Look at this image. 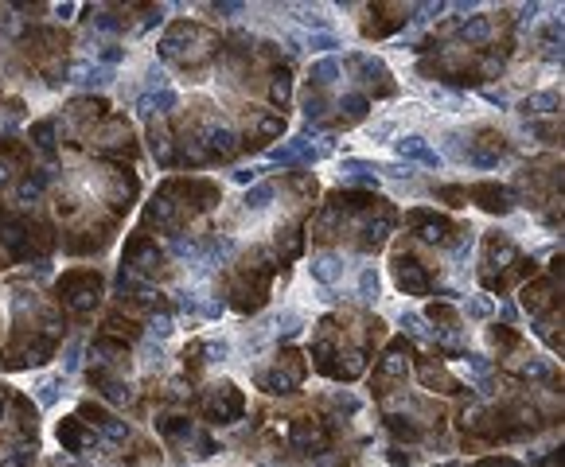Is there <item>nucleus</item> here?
Instances as JSON below:
<instances>
[{
  "label": "nucleus",
  "mask_w": 565,
  "mask_h": 467,
  "mask_svg": "<svg viewBox=\"0 0 565 467\" xmlns=\"http://www.w3.org/2000/svg\"><path fill=\"white\" fill-rule=\"evenodd\" d=\"M324 148H312V144L304 141V136H292L285 144H273L269 156H265V164H281V168H292V164H316V160H324Z\"/></svg>",
  "instance_id": "1"
},
{
  "label": "nucleus",
  "mask_w": 565,
  "mask_h": 467,
  "mask_svg": "<svg viewBox=\"0 0 565 467\" xmlns=\"http://www.w3.org/2000/svg\"><path fill=\"white\" fill-rule=\"evenodd\" d=\"M394 152L402 164H425V168H445V156L437 152V148H429V141L425 136H417V132H409V136H397L394 141Z\"/></svg>",
  "instance_id": "2"
},
{
  "label": "nucleus",
  "mask_w": 565,
  "mask_h": 467,
  "mask_svg": "<svg viewBox=\"0 0 565 467\" xmlns=\"http://www.w3.org/2000/svg\"><path fill=\"white\" fill-rule=\"evenodd\" d=\"M308 273H312V280L316 285H324V288H332V285H339L343 280V273H347V261H343V253H312V261H308Z\"/></svg>",
  "instance_id": "3"
},
{
  "label": "nucleus",
  "mask_w": 565,
  "mask_h": 467,
  "mask_svg": "<svg viewBox=\"0 0 565 467\" xmlns=\"http://www.w3.org/2000/svg\"><path fill=\"white\" fill-rule=\"evenodd\" d=\"M113 78H117V71L102 67V62H78L74 67V82L86 86V90H106V86H113Z\"/></svg>",
  "instance_id": "4"
},
{
  "label": "nucleus",
  "mask_w": 565,
  "mask_h": 467,
  "mask_svg": "<svg viewBox=\"0 0 565 467\" xmlns=\"http://www.w3.org/2000/svg\"><path fill=\"white\" fill-rule=\"evenodd\" d=\"M180 106V97H176V90H145V94L137 97V113L141 117H148V113H168V109Z\"/></svg>",
  "instance_id": "5"
},
{
  "label": "nucleus",
  "mask_w": 565,
  "mask_h": 467,
  "mask_svg": "<svg viewBox=\"0 0 565 467\" xmlns=\"http://www.w3.org/2000/svg\"><path fill=\"white\" fill-rule=\"evenodd\" d=\"M62 385H67V378L62 374H43V378H36V401L39 409H55L62 401Z\"/></svg>",
  "instance_id": "6"
},
{
  "label": "nucleus",
  "mask_w": 565,
  "mask_h": 467,
  "mask_svg": "<svg viewBox=\"0 0 565 467\" xmlns=\"http://www.w3.org/2000/svg\"><path fill=\"white\" fill-rule=\"evenodd\" d=\"M378 296H382L378 265H362V269H359V300H362V304H378Z\"/></svg>",
  "instance_id": "7"
},
{
  "label": "nucleus",
  "mask_w": 565,
  "mask_h": 467,
  "mask_svg": "<svg viewBox=\"0 0 565 467\" xmlns=\"http://www.w3.org/2000/svg\"><path fill=\"white\" fill-rule=\"evenodd\" d=\"M562 109V97H557V90H542V94H530L522 106H518V113L522 117H530V113H557Z\"/></svg>",
  "instance_id": "8"
},
{
  "label": "nucleus",
  "mask_w": 565,
  "mask_h": 467,
  "mask_svg": "<svg viewBox=\"0 0 565 467\" xmlns=\"http://www.w3.org/2000/svg\"><path fill=\"white\" fill-rule=\"evenodd\" d=\"M457 370L464 374L468 382H483V378L492 374V359H487V355H468V359L457 362Z\"/></svg>",
  "instance_id": "9"
},
{
  "label": "nucleus",
  "mask_w": 565,
  "mask_h": 467,
  "mask_svg": "<svg viewBox=\"0 0 565 467\" xmlns=\"http://www.w3.org/2000/svg\"><path fill=\"white\" fill-rule=\"evenodd\" d=\"M273 199H277L273 183H253V187H246V211H265Z\"/></svg>",
  "instance_id": "10"
},
{
  "label": "nucleus",
  "mask_w": 565,
  "mask_h": 467,
  "mask_svg": "<svg viewBox=\"0 0 565 467\" xmlns=\"http://www.w3.org/2000/svg\"><path fill=\"white\" fill-rule=\"evenodd\" d=\"M199 250H203L207 265H215V261H227L230 253H234V241L230 238H207V241H199Z\"/></svg>",
  "instance_id": "11"
},
{
  "label": "nucleus",
  "mask_w": 565,
  "mask_h": 467,
  "mask_svg": "<svg viewBox=\"0 0 565 467\" xmlns=\"http://www.w3.org/2000/svg\"><path fill=\"white\" fill-rule=\"evenodd\" d=\"M82 370V339H71L67 347H62V378H71V374Z\"/></svg>",
  "instance_id": "12"
},
{
  "label": "nucleus",
  "mask_w": 565,
  "mask_h": 467,
  "mask_svg": "<svg viewBox=\"0 0 565 467\" xmlns=\"http://www.w3.org/2000/svg\"><path fill=\"white\" fill-rule=\"evenodd\" d=\"M304 47H312L316 55H327V51L343 47V43H339L336 32H308V36H304Z\"/></svg>",
  "instance_id": "13"
},
{
  "label": "nucleus",
  "mask_w": 565,
  "mask_h": 467,
  "mask_svg": "<svg viewBox=\"0 0 565 467\" xmlns=\"http://www.w3.org/2000/svg\"><path fill=\"white\" fill-rule=\"evenodd\" d=\"M464 315H468V320H492L495 315L492 296H468L464 300Z\"/></svg>",
  "instance_id": "14"
},
{
  "label": "nucleus",
  "mask_w": 565,
  "mask_h": 467,
  "mask_svg": "<svg viewBox=\"0 0 565 467\" xmlns=\"http://www.w3.org/2000/svg\"><path fill=\"white\" fill-rule=\"evenodd\" d=\"M141 366H145V370H160V366H164V347L152 343V339H145V343H141Z\"/></svg>",
  "instance_id": "15"
},
{
  "label": "nucleus",
  "mask_w": 565,
  "mask_h": 467,
  "mask_svg": "<svg viewBox=\"0 0 565 467\" xmlns=\"http://www.w3.org/2000/svg\"><path fill=\"white\" fill-rule=\"evenodd\" d=\"M312 78H316L320 86H332V82L339 78V59H320V62L312 67Z\"/></svg>",
  "instance_id": "16"
},
{
  "label": "nucleus",
  "mask_w": 565,
  "mask_h": 467,
  "mask_svg": "<svg viewBox=\"0 0 565 467\" xmlns=\"http://www.w3.org/2000/svg\"><path fill=\"white\" fill-rule=\"evenodd\" d=\"M172 331H176V327H172V315H157V320L148 324V339H152V343H164Z\"/></svg>",
  "instance_id": "17"
},
{
  "label": "nucleus",
  "mask_w": 565,
  "mask_h": 467,
  "mask_svg": "<svg viewBox=\"0 0 565 467\" xmlns=\"http://www.w3.org/2000/svg\"><path fill=\"white\" fill-rule=\"evenodd\" d=\"M397 324L406 327L409 335H417V339H429V331H425V324H421V315H417V311H402V315H397Z\"/></svg>",
  "instance_id": "18"
},
{
  "label": "nucleus",
  "mask_w": 565,
  "mask_h": 467,
  "mask_svg": "<svg viewBox=\"0 0 565 467\" xmlns=\"http://www.w3.org/2000/svg\"><path fill=\"white\" fill-rule=\"evenodd\" d=\"M273 320L281 324V331H285V335H297V331L304 327V320L297 315V311H281V315H273Z\"/></svg>",
  "instance_id": "19"
},
{
  "label": "nucleus",
  "mask_w": 565,
  "mask_h": 467,
  "mask_svg": "<svg viewBox=\"0 0 565 467\" xmlns=\"http://www.w3.org/2000/svg\"><path fill=\"white\" fill-rule=\"evenodd\" d=\"M394 132H397V121H378V125L367 129V136H371V141H390Z\"/></svg>",
  "instance_id": "20"
},
{
  "label": "nucleus",
  "mask_w": 565,
  "mask_h": 467,
  "mask_svg": "<svg viewBox=\"0 0 565 467\" xmlns=\"http://www.w3.org/2000/svg\"><path fill=\"white\" fill-rule=\"evenodd\" d=\"M378 171H386L390 180H413V168L402 164V160H397V164H378Z\"/></svg>",
  "instance_id": "21"
},
{
  "label": "nucleus",
  "mask_w": 565,
  "mask_h": 467,
  "mask_svg": "<svg viewBox=\"0 0 565 467\" xmlns=\"http://www.w3.org/2000/svg\"><path fill=\"white\" fill-rule=\"evenodd\" d=\"M483 101H492V106H511V94H507V90H483Z\"/></svg>",
  "instance_id": "22"
},
{
  "label": "nucleus",
  "mask_w": 565,
  "mask_h": 467,
  "mask_svg": "<svg viewBox=\"0 0 565 467\" xmlns=\"http://www.w3.org/2000/svg\"><path fill=\"white\" fill-rule=\"evenodd\" d=\"M265 168H242V171H234V183H253L257 176H262Z\"/></svg>",
  "instance_id": "23"
},
{
  "label": "nucleus",
  "mask_w": 565,
  "mask_h": 467,
  "mask_svg": "<svg viewBox=\"0 0 565 467\" xmlns=\"http://www.w3.org/2000/svg\"><path fill=\"white\" fill-rule=\"evenodd\" d=\"M499 315H503L507 324H515V320H518V308H515V300H503V304H499Z\"/></svg>",
  "instance_id": "24"
},
{
  "label": "nucleus",
  "mask_w": 565,
  "mask_h": 467,
  "mask_svg": "<svg viewBox=\"0 0 565 467\" xmlns=\"http://www.w3.org/2000/svg\"><path fill=\"white\" fill-rule=\"evenodd\" d=\"M464 36H468V39H483V36H487V20H476L472 27H464Z\"/></svg>",
  "instance_id": "25"
},
{
  "label": "nucleus",
  "mask_w": 565,
  "mask_h": 467,
  "mask_svg": "<svg viewBox=\"0 0 565 467\" xmlns=\"http://www.w3.org/2000/svg\"><path fill=\"white\" fill-rule=\"evenodd\" d=\"M218 12H222V16H234V12H242V4H218Z\"/></svg>",
  "instance_id": "26"
}]
</instances>
